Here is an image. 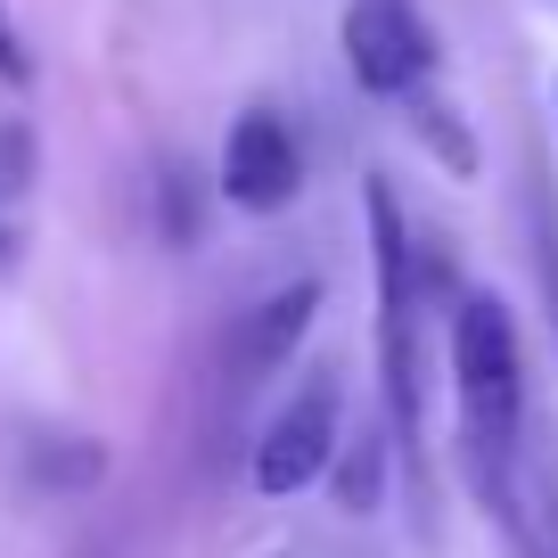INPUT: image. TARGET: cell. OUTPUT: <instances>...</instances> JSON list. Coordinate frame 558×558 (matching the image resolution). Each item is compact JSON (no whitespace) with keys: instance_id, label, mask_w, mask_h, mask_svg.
Listing matches in <instances>:
<instances>
[{"instance_id":"ba28073f","label":"cell","mask_w":558,"mask_h":558,"mask_svg":"<svg viewBox=\"0 0 558 558\" xmlns=\"http://www.w3.org/2000/svg\"><path fill=\"white\" fill-rule=\"evenodd\" d=\"M411 132L427 140V148H436V157L452 165L460 181H476V148H469V132L452 123V107H436V99H411Z\"/></svg>"},{"instance_id":"4fadbf2b","label":"cell","mask_w":558,"mask_h":558,"mask_svg":"<svg viewBox=\"0 0 558 558\" xmlns=\"http://www.w3.org/2000/svg\"><path fill=\"white\" fill-rule=\"evenodd\" d=\"M550 558H558V501H550Z\"/></svg>"},{"instance_id":"7a4b0ae2","label":"cell","mask_w":558,"mask_h":558,"mask_svg":"<svg viewBox=\"0 0 558 558\" xmlns=\"http://www.w3.org/2000/svg\"><path fill=\"white\" fill-rule=\"evenodd\" d=\"M362 214H369V263H378V369H386V402H395V427L418 444V353H411L418 271H411V222H402V206H395L386 181H362Z\"/></svg>"},{"instance_id":"9a60e30c","label":"cell","mask_w":558,"mask_h":558,"mask_svg":"<svg viewBox=\"0 0 558 558\" xmlns=\"http://www.w3.org/2000/svg\"><path fill=\"white\" fill-rule=\"evenodd\" d=\"M550 107H558V83H550Z\"/></svg>"},{"instance_id":"8992f818","label":"cell","mask_w":558,"mask_h":558,"mask_svg":"<svg viewBox=\"0 0 558 558\" xmlns=\"http://www.w3.org/2000/svg\"><path fill=\"white\" fill-rule=\"evenodd\" d=\"M313 313H320V279H296V288H279L271 304H255V313H246V329H239V386L271 378V369L304 345Z\"/></svg>"},{"instance_id":"9c48e42d","label":"cell","mask_w":558,"mask_h":558,"mask_svg":"<svg viewBox=\"0 0 558 558\" xmlns=\"http://www.w3.org/2000/svg\"><path fill=\"white\" fill-rule=\"evenodd\" d=\"M34 469H41V485H90V476H99V444H74V452H50V444H41Z\"/></svg>"},{"instance_id":"277c9868","label":"cell","mask_w":558,"mask_h":558,"mask_svg":"<svg viewBox=\"0 0 558 558\" xmlns=\"http://www.w3.org/2000/svg\"><path fill=\"white\" fill-rule=\"evenodd\" d=\"M329 460H337V378L320 369L313 386H304L288 411L263 427V444H255V493H304L313 476H329Z\"/></svg>"},{"instance_id":"8fae6325","label":"cell","mask_w":558,"mask_h":558,"mask_svg":"<svg viewBox=\"0 0 558 558\" xmlns=\"http://www.w3.org/2000/svg\"><path fill=\"white\" fill-rule=\"evenodd\" d=\"M534 239H542V279H550V320H558V214H550V197H534Z\"/></svg>"},{"instance_id":"5b68a950","label":"cell","mask_w":558,"mask_h":558,"mask_svg":"<svg viewBox=\"0 0 558 558\" xmlns=\"http://www.w3.org/2000/svg\"><path fill=\"white\" fill-rule=\"evenodd\" d=\"M296 181H304V157H296V140H288L279 116L255 107V116L230 123V140H222V197H230V206L279 214L288 197H296Z\"/></svg>"},{"instance_id":"3957f363","label":"cell","mask_w":558,"mask_h":558,"mask_svg":"<svg viewBox=\"0 0 558 558\" xmlns=\"http://www.w3.org/2000/svg\"><path fill=\"white\" fill-rule=\"evenodd\" d=\"M345 66L378 99H411L436 66V34L411 0H353L345 9Z\"/></svg>"},{"instance_id":"30bf717a","label":"cell","mask_w":558,"mask_h":558,"mask_svg":"<svg viewBox=\"0 0 558 558\" xmlns=\"http://www.w3.org/2000/svg\"><path fill=\"white\" fill-rule=\"evenodd\" d=\"M165 230H173V246H197V197H190V173L165 181Z\"/></svg>"},{"instance_id":"7c38bea8","label":"cell","mask_w":558,"mask_h":558,"mask_svg":"<svg viewBox=\"0 0 558 558\" xmlns=\"http://www.w3.org/2000/svg\"><path fill=\"white\" fill-rule=\"evenodd\" d=\"M0 83H9V90L34 83V66H25V50H17V25H9V9H0Z\"/></svg>"},{"instance_id":"6da1fadb","label":"cell","mask_w":558,"mask_h":558,"mask_svg":"<svg viewBox=\"0 0 558 558\" xmlns=\"http://www.w3.org/2000/svg\"><path fill=\"white\" fill-rule=\"evenodd\" d=\"M452 386H460V444H469L476 493H501L509 452L525 427V353L501 296H460L452 313Z\"/></svg>"},{"instance_id":"5bb4252c","label":"cell","mask_w":558,"mask_h":558,"mask_svg":"<svg viewBox=\"0 0 558 558\" xmlns=\"http://www.w3.org/2000/svg\"><path fill=\"white\" fill-rule=\"evenodd\" d=\"M0 255H9V230H0Z\"/></svg>"},{"instance_id":"52a82bcc","label":"cell","mask_w":558,"mask_h":558,"mask_svg":"<svg viewBox=\"0 0 558 558\" xmlns=\"http://www.w3.org/2000/svg\"><path fill=\"white\" fill-rule=\"evenodd\" d=\"M378 501H386V436H353L345 460H337V509L369 518Z\"/></svg>"}]
</instances>
